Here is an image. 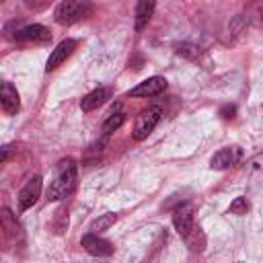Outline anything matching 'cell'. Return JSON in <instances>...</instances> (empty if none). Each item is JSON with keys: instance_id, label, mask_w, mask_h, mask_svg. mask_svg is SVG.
<instances>
[{"instance_id": "4fadbf2b", "label": "cell", "mask_w": 263, "mask_h": 263, "mask_svg": "<svg viewBox=\"0 0 263 263\" xmlns=\"http://www.w3.org/2000/svg\"><path fill=\"white\" fill-rule=\"evenodd\" d=\"M152 12H154V2L152 0H142V2L136 4V29L138 31H142L148 25Z\"/></svg>"}, {"instance_id": "52a82bcc", "label": "cell", "mask_w": 263, "mask_h": 263, "mask_svg": "<svg viewBox=\"0 0 263 263\" xmlns=\"http://www.w3.org/2000/svg\"><path fill=\"white\" fill-rule=\"evenodd\" d=\"M238 158H240V148L238 146H226V148H220L212 156L210 166L216 171H224V168H230L232 164H236Z\"/></svg>"}, {"instance_id": "8992f818", "label": "cell", "mask_w": 263, "mask_h": 263, "mask_svg": "<svg viewBox=\"0 0 263 263\" xmlns=\"http://www.w3.org/2000/svg\"><path fill=\"white\" fill-rule=\"evenodd\" d=\"M16 41H29V43H47L51 41V33L43 25H27L16 31L14 35Z\"/></svg>"}, {"instance_id": "ffe728a7", "label": "cell", "mask_w": 263, "mask_h": 263, "mask_svg": "<svg viewBox=\"0 0 263 263\" xmlns=\"http://www.w3.org/2000/svg\"><path fill=\"white\" fill-rule=\"evenodd\" d=\"M234 113H236V107H234V105H226V107L220 109V115H222L224 119H232Z\"/></svg>"}, {"instance_id": "6da1fadb", "label": "cell", "mask_w": 263, "mask_h": 263, "mask_svg": "<svg viewBox=\"0 0 263 263\" xmlns=\"http://www.w3.org/2000/svg\"><path fill=\"white\" fill-rule=\"evenodd\" d=\"M76 181H78L76 162H74L72 158L60 160V162H58V168H55V177H53V181H51L49 187H47V199H49V201H58V199L68 197V195L74 191Z\"/></svg>"}, {"instance_id": "d6986e66", "label": "cell", "mask_w": 263, "mask_h": 263, "mask_svg": "<svg viewBox=\"0 0 263 263\" xmlns=\"http://www.w3.org/2000/svg\"><path fill=\"white\" fill-rule=\"evenodd\" d=\"M177 51L183 53V55H187V58H197L199 55V47H195V45H179Z\"/></svg>"}, {"instance_id": "7a4b0ae2", "label": "cell", "mask_w": 263, "mask_h": 263, "mask_svg": "<svg viewBox=\"0 0 263 263\" xmlns=\"http://www.w3.org/2000/svg\"><path fill=\"white\" fill-rule=\"evenodd\" d=\"M92 12V4L90 2H82V0H64L55 6L53 10V18L60 25H72L78 23L80 18L88 16Z\"/></svg>"}, {"instance_id": "277c9868", "label": "cell", "mask_w": 263, "mask_h": 263, "mask_svg": "<svg viewBox=\"0 0 263 263\" xmlns=\"http://www.w3.org/2000/svg\"><path fill=\"white\" fill-rule=\"evenodd\" d=\"M173 224L181 238H187L193 230V203H181L173 210Z\"/></svg>"}, {"instance_id": "9a60e30c", "label": "cell", "mask_w": 263, "mask_h": 263, "mask_svg": "<svg viewBox=\"0 0 263 263\" xmlns=\"http://www.w3.org/2000/svg\"><path fill=\"white\" fill-rule=\"evenodd\" d=\"M115 222H117V214H113V212H107V214L99 216V218H97V220L90 224V230H95V232H103V230L111 228Z\"/></svg>"}, {"instance_id": "ac0fdd59", "label": "cell", "mask_w": 263, "mask_h": 263, "mask_svg": "<svg viewBox=\"0 0 263 263\" xmlns=\"http://www.w3.org/2000/svg\"><path fill=\"white\" fill-rule=\"evenodd\" d=\"M53 228H55V232H58V234H62V232L68 228V214H66L64 210H60V212H58V220H55Z\"/></svg>"}, {"instance_id": "44dd1931", "label": "cell", "mask_w": 263, "mask_h": 263, "mask_svg": "<svg viewBox=\"0 0 263 263\" xmlns=\"http://www.w3.org/2000/svg\"><path fill=\"white\" fill-rule=\"evenodd\" d=\"M238 263H240V261H238Z\"/></svg>"}, {"instance_id": "30bf717a", "label": "cell", "mask_w": 263, "mask_h": 263, "mask_svg": "<svg viewBox=\"0 0 263 263\" xmlns=\"http://www.w3.org/2000/svg\"><path fill=\"white\" fill-rule=\"evenodd\" d=\"M0 105H2V111L6 115H14L21 107L18 92L10 82H2V86H0Z\"/></svg>"}, {"instance_id": "2e32d148", "label": "cell", "mask_w": 263, "mask_h": 263, "mask_svg": "<svg viewBox=\"0 0 263 263\" xmlns=\"http://www.w3.org/2000/svg\"><path fill=\"white\" fill-rule=\"evenodd\" d=\"M123 121H125V115L123 113H111L107 119H105V123H103V134L105 136H109L111 132H115V129H119L121 125H123Z\"/></svg>"}, {"instance_id": "7c38bea8", "label": "cell", "mask_w": 263, "mask_h": 263, "mask_svg": "<svg viewBox=\"0 0 263 263\" xmlns=\"http://www.w3.org/2000/svg\"><path fill=\"white\" fill-rule=\"evenodd\" d=\"M111 97V90L109 88H95L92 92H88L86 97H82V101H80V109L84 111V113H88V111H95L97 107H101L107 99Z\"/></svg>"}, {"instance_id": "9c48e42d", "label": "cell", "mask_w": 263, "mask_h": 263, "mask_svg": "<svg viewBox=\"0 0 263 263\" xmlns=\"http://www.w3.org/2000/svg\"><path fill=\"white\" fill-rule=\"evenodd\" d=\"M80 242H82L84 251L90 253V255H95V257H107V255L113 253L111 242L105 240V238H101L99 234H84Z\"/></svg>"}, {"instance_id": "8fae6325", "label": "cell", "mask_w": 263, "mask_h": 263, "mask_svg": "<svg viewBox=\"0 0 263 263\" xmlns=\"http://www.w3.org/2000/svg\"><path fill=\"white\" fill-rule=\"evenodd\" d=\"M74 47H76V41H74V39H64V41H60V43L55 45V49L51 51V55H49V60H47V66H45V70H47V72L55 70L62 62H66V58L74 51Z\"/></svg>"}, {"instance_id": "ba28073f", "label": "cell", "mask_w": 263, "mask_h": 263, "mask_svg": "<svg viewBox=\"0 0 263 263\" xmlns=\"http://www.w3.org/2000/svg\"><path fill=\"white\" fill-rule=\"evenodd\" d=\"M166 88V80L162 76H152L142 80L138 86L129 90V97H156Z\"/></svg>"}, {"instance_id": "3957f363", "label": "cell", "mask_w": 263, "mask_h": 263, "mask_svg": "<svg viewBox=\"0 0 263 263\" xmlns=\"http://www.w3.org/2000/svg\"><path fill=\"white\" fill-rule=\"evenodd\" d=\"M160 115H162V109H160V107H148V109H144V111L136 117L134 132H132L134 140H138V142H140V140L148 138V136L154 132L156 123L160 121Z\"/></svg>"}, {"instance_id": "e0dca14e", "label": "cell", "mask_w": 263, "mask_h": 263, "mask_svg": "<svg viewBox=\"0 0 263 263\" xmlns=\"http://www.w3.org/2000/svg\"><path fill=\"white\" fill-rule=\"evenodd\" d=\"M249 212V201H247V197H236L232 203H230V208H228V214H234V216H242V214H247Z\"/></svg>"}, {"instance_id": "5b68a950", "label": "cell", "mask_w": 263, "mask_h": 263, "mask_svg": "<svg viewBox=\"0 0 263 263\" xmlns=\"http://www.w3.org/2000/svg\"><path fill=\"white\" fill-rule=\"evenodd\" d=\"M41 185H43V181H41L39 175L31 177L25 183V187L18 191V208H21V212H25V210H29V208H33L37 203V199L41 195Z\"/></svg>"}, {"instance_id": "5bb4252c", "label": "cell", "mask_w": 263, "mask_h": 263, "mask_svg": "<svg viewBox=\"0 0 263 263\" xmlns=\"http://www.w3.org/2000/svg\"><path fill=\"white\" fill-rule=\"evenodd\" d=\"M185 242H187V247L193 253H201L205 249V234H203V230L199 226H193V230L189 232V236L185 238Z\"/></svg>"}]
</instances>
